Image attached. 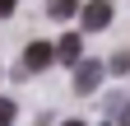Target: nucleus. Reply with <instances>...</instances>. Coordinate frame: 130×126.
Returning <instances> with one entry per match:
<instances>
[{
	"mask_svg": "<svg viewBox=\"0 0 130 126\" xmlns=\"http://www.w3.org/2000/svg\"><path fill=\"white\" fill-rule=\"evenodd\" d=\"M102 70H107L102 61H84V66H79V75H74V89H79V93H93L98 84H102Z\"/></svg>",
	"mask_w": 130,
	"mask_h": 126,
	"instance_id": "obj_1",
	"label": "nucleus"
},
{
	"mask_svg": "<svg viewBox=\"0 0 130 126\" xmlns=\"http://www.w3.org/2000/svg\"><path fill=\"white\" fill-rule=\"evenodd\" d=\"M51 56H56V47H46V42H32L28 52H23V66H28V70H46V66H51Z\"/></svg>",
	"mask_w": 130,
	"mask_h": 126,
	"instance_id": "obj_2",
	"label": "nucleus"
},
{
	"mask_svg": "<svg viewBox=\"0 0 130 126\" xmlns=\"http://www.w3.org/2000/svg\"><path fill=\"white\" fill-rule=\"evenodd\" d=\"M107 23H111V5H107V0H93V5L84 9V28L98 33V28H107Z\"/></svg>",
	"mask_w": 130,
	"mask_h": 126,
	"instance_id": "obj_3",
	"label": "nucleus"
},
{
	"mask_svg": "<svg viewBox=\"0 0 130 126\" xmlns=\"http://www.w3.org/2000/svg\"><path fill=\"white\" fill-rule=\"evenodd\" d=\"M56 56L65 61V66H70V61H79V37H70V33H65V37H60V47H56Z\"/></svg>",
	"mask_w": 130,
	"mask_h": 126,
	"instance_id": "obj_4",
	"label": "nucleus"
},
{
	"mask_svg": "<svg viewBox=\"0 0 130 126\" xmlns=\"http://www.w3.org/2000/svg\"><path fill=\"white\" fill-rule=\"evenodd\" d=\"M46 9H51V19H70V14L79 9V0H51Z\"/></svg>",
	"mask_w": 130,
	"mask_h": 126,
	"instance_id": "obj_5",
	"label": "nucleus"
},
{
	"mask_svg": "<svg viewBox=\"0 0 130 126\" xmlns=\"http://www.w3.org/2000/svg\"><path fill=\"white\" fill-rule=\"evenodd\" d=\"M107 70H116V75H130V56H125V52H121V56H111V66H107Z\"/></svg>",
	"mask_w": 130,
	"mask_h": 126,
	"instance_id": "obj_6",
	"label": "nucleus"
},
{
	"mask_svg": "<svg viewBox=\"0 0 130 126\" xmlns=\"http://www.w3.org/2000/svg\"><path fill=\"white\" fill-rule=\"evenodd\" d=\"M9 121H14V103H9V98H0V126H9Z\"/></svg>",
	"mask_w": 130,
	"mask_h": 126,
	"instance_id": "obj_7",
	"label": "nucleus"
},
{
	"mask_svg": "<svg viewBox=\"0 0 130 126\" xmlns=\"http://www.w3.org/2000/svg\"><path fill=\"white\" fill-rule=\"evenodd\" d=\"M9 9H14V0H0V19H5V14H9Z\"/></svg>",
	"mask_w": 130,
	"mask_h": 126,
	"instance_id": "obj_8",
	"label": "nucleus"
},
{
	"mask_svg": "<svg viewBox=\"0 0 130 126\" xmlns=\"http://www.w3.org/2000/svg\"><path fill=\"white\" fill-rule=\"evenodd\" d=\"M65 126H79V121H65Z\"/></svg>",
	"mask_w": 130,
	"mask_h": 126,
	"instance_id": "obj_9",
	"label": "nucleus"
},
{
	"mask_svg": "<svg viewBox=\"0 0 130 126\" xmlns=\"http://www.w3.org/2000/svg\"><path fill=\"white\" fill-rule=\"evenodd\" d=\"M107 126H111V121H107Z\"/></svg>",
	"mask_w": 130,
	"mask_h": 126,
	"instance_id": "obj_10",
	"label": "nucleus"
}]
</instances>
